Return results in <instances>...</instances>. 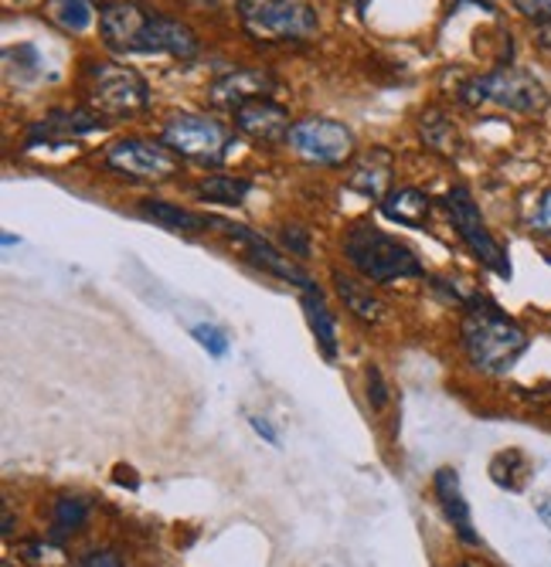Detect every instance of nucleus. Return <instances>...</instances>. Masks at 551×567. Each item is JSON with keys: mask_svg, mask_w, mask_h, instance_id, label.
<instances>
[{"mask_svg": "<svg viewBox=\"0 0 551 567\" xmlns=\"http://www.w3.org/2000/svg\"><path fill=\"white\" fill-rule=\"evenodd\" d=\"M164 143L184 161L194 164H222L228 157V130L222 123H215L212 116H197V113H184V116H171L164 126Z\"/></svg>", "mask_w": 551, "mask_h": 567, "instance_id": "8", "label": "nucleus"}, {"mask_svg": "<svg viewBox=\"0 0 551 567\" xmlns=\"http://www.w3.org/2000/svg\"><path fill=\"white\" fill-rule=\"evenodd\" d=\"M4 62H8V65L18 62V69H11V72H18V79H34L38 69H44V62H41V55H38V48H34V44L8 48V51H4Z\"/></svg>", "mask_w": 551, "mask_h": 567, "instance_id": "28", "label": "nucleus"}, {"mask_svg": "<svg viewBox=\"0 0 551 567\" xmlns=\"http://www.w3.org/2000/svg\"><path fill=\"white\" fill-rule=\"evenodd\" d=\"M330 279H334V289H337V296H340V302L347 306V313H350V317L361 320V323H381V320H385L388 306H385V299L371 289L368 279H361V276H347V272H340V269H334Z\"/></svg>", "mask_w": 551, "mask_h": 567, "instance_id": "17", "label": "nucleus"}, {"mask_svg": "<svg viewBox=\"0 0 551 567\" xmlns=\"http://www.w3.org/2000/svg\"><path fill=\"white\" fill-rule=\"evenodd\" d=\"M106 126V116H99L95 110H52L44 120H38L31 126L28 146L38 143H69L79 136H89L95 130Z\"/></svg>", "mask_w": 551, "mask_h": 567, "instance_id": "14", "label": "nucleus"}, {"mask_svg": "<svg viewBox=\"0 0 551 567\" xmlns=\"http://www.w3.org/2000/svg\"><path fill=\"white\" fill-rule=\"evenodd\" d=\"M140 218L154 221V225H161V228H167V231H184V235H194V231L212 228V215L181 208V204H171V200H161V197H146V200H140Z\"/></svg>", "mask_w": 551, "mask_h": 567, "instance_id": "20", "label": "nucleus"}, {"mask_svg": "<svg viewBox=\"0 0 551 567\" xmlns=\"http://www.w3.org/2000/svg\"><path fill=\"white\" fill-rule=\"evenodd\" d=\"M365 384H368V404L375 408V411H385L388 408V384H385V374L371 364L368 368V374H365Z\"/></svg>", "mask_w": 551, "mask_h": 567, "instance_id": "31", "label": "nucleus"}, {"mask_svg": "<svg viewBox=\"0 0 551 567\" xmlns=\"http://www.w3.org/2000/svg\"><path fill=\"white\" fill-rule=\"evenodd\" d=\"M238 18L259 41H307L320 31L310 0H238Z\"/></svg>", "mask_w": 551, "mask_h": 567, "instance_id": "4", "label": "nucleus"}, {"mask_svg": "<svg viewBox=\"0 0 551 567\" xmlns=\"http://www.w3.org/2000/svg\"><path fill=\"white\" fill-rule=\"evenodd\" d=\"M391 164H395V161H391V153H388L385 146L368 150L365 157H358L355 171H350L347 187H350V190H358L361 197L381 200V197H385V187H388V181H391Z\"/></svg>", "mask_w": 551, "mask_h": 567, "instance_id": "19", "label": "nucleus"}, {"mask_svg": "<svg viewBox=\"0 0 551 567\" xmlns=\"http://www.w3.org/2000/svg\"><path fill=\"white\" fill-rule=\"evenodd\" d=\"M212 228H222V235L232 245H238L245 251V259L253 262L256 269H263V272H269V276H276L283 282H296L299 289L314 286V279L304 269H299L293 259H286V251L276 248L263 231H253L248 225H238V221H228V218H215V215H212Z\"/></svg>", "mask_w": 551, "mask_h": 567, "instance_id": "10", "label": "nucleus"}, {"mask_svg": "<svg viewBox=\"0 0 551 567\" xmlns=\"http://www.w3.org/2000/svg\"><path fill=\"white\" fill-rule=\"evenodd\" d=\"M191 337L202 343L212 357H225L228 353V337L215 327V323H194L191 327Z\"/></svg>", "mask_w": 551, "mask_h": 567, "instance_id": "29", "label": "nucleus"}, {"mask_svg": "<svg viewBox=\"0 0 551 567\" xmlns=\"http://www.w3.org/2000/svg\"><path fill=\"white\" fill-rule=\"evenodd\" d=\"M89 102H92V110L106 120L140 116L150 106V85L140 72L126 65L99 62V65H89Z\"/></svg>", "mask_w": 551, "mask_h": 567, "instance_id": "6", "label": "nucleus"}, {"mask_svg": "<svg viewBox=\"0 0 551 567\" xmlns=\"http://www.w3.org/2000/svg\"><path fill=\"white\" fill-rule=\"evenodd\" d=\"M531 228L544 238H551V187L541 190L538 204H534V212H531Z\"/></svg>", "mask_w": 551, "mask_h": 567, "instance_id": "32", "label": "nucleus"}, {"mask_svg": "<svg viewBox=\"0 0 551 567\" xmlns=\"http://www.w3.org/2000/svg\"><path fill=\"white\" fill-rule=\"evenodd\" d=\"M381 215L402 228H422L432 215V197L419 187H398L381 197Z\"/></svg>", "mask_w": 551, "mask_h": 567, "instance_id": "18", "label": "nucleus"}, {"mask_svg": "<svg viewBox=\"0 0 551 567\" xmlns=\"http://www.w3.org/2000/svg\"><path fill=\"white\" fill-rule=\"evenodd\" d=\"M432 489H436V499L442 506V517L449 520V527L457 530V537L470 547H480V534L473 527V513H470V503L463 496V486H460V473L442 466L436 476H432Z\"/></svg>", "mask_w": 551, "mask_h": 567, "instance_id": "13", "label": "nucleus"}, {"mask_svg": "<svg viewBox=\"0 0 551 567\" xmlns=\"http://www.w3.org/2000/svg\"><path fill=\"white\" fill-rule=\"evenodd\" d=\"M344 259L371 286H388V282L426 276V266L419 262V255L402 238H395L368 221L355 225L344 235Z\"/></svg>", "mask_w": 551, "mask_h": 567, "instance_id": "2", "label": "nucleus"}, {"mask_svg": "<svg viewBox=\"0 0 551 567\" xmlns=\"http://www.w3.org/2000/svg\"><path fill=\"white\" fill-rule=\"evenodd\" d=\"M514 8L531 21L538 44L551 48V0H514Z\"/></svg>", "mask_w": 551, "mask_h": 567, "instance_id": "27", "label": "nucleus"}, {"mask_svg": "<svg viewBox=\"0 0 551 567\" xmlns=\"http://www.w3.org/2000/svg\"><path fill=\"white\" fill-rule=\"evenodd\" d=\"M21 554H28V560H31V564H38V567H44V564H48V557H62V550H59V547L41 544V540H28V544H21Z\"/></svg>", "mask_w": 551, "mask_h": 567, "instance_id": "33", "label": "nucleus"}, {"mask_svg": "<svg viewBox=\"0 0 551 567\" xmlns=\"http://www.w3.org/2000/svg\"><path fill=\"white\" fill-rule=\"evenodd\" d=\"M248 425H253V429H256V435H263L269 445H279V435H276V429H273L266 419H248Z\"/></svg>", "mask_w": 551, "mask_h": 567, "instance_id": "36", "label": "nucleus"}, {"mask_svg": "<svg viewBox=\"0 0 551 567\" xmlns=\"http://www.w3.org/2000/svg\"><path fill=\"white\" fill-rule=\"evenodd\" d=\"M279 241H283V251L299 255V259H307V255H310V231H304V228L283 225L279 228Z\"/></svg>", "mask_w": 551, "mask_h": 567, "instance_id": "30", "label": "nucleus"}, {"mask_svg": "<svg viewBox=\"0 0 551 567\" xmlns=\"http://www.w3.org/2000/svg\"><path fill=\"white\" fill-rule=\"evenodd\" d=\"M419 136L429 150L436 153H446V157H457L463 150V136H460V126L457 120L442 113V110H426L422 120H419Z\"/></svg>", "mask_w": 551, "mask_h": 567, "instance_id": "23", "label": "nucleus"}, {"mask_svg": "<svg viewBox=\"0 0 551 567\" xmlns=\"http://www.w3.org/2000/svg\"><path fill=\"white\" fill-rule=\"evenodd\" d=\"M106 167L130 181H171L177 174V153L167 143L126 136L110 143Z\"/></svg>", "mask_w": 551, "mask_h": 567, "instance_id": "9", "label": "nucleus"}, {"mask_svg": "<svg viewBox=\"0 0 551 567\" xmlns=\"http://www.w3.org/2000/svg\"><path fill=\"white\" fill-rule=\"evenodd\" d=\"M194 4H222V0H194Z\"/></svg>", "mask_w": 551, "mask_h": 567, "instance_id": "38", "label": "nucleus"}, {"mask_svg": "<svg viewBox=\"0 0 551 567\" xmlns=\"http://www.w3.org/2000/svg\"><path fill=\"white\" fill-rule=\"evenodd\" d=\"M463 567H473V564H463Z\"/></svg>", "mask_w": 551, "mask_h": 567, "instance_id": "40", "label": "nucleus"}, {"mask_svg": "<svg viewBox=\"0 0 551 567\" xmlns=\"http://www.w3.org/2000/svg\"><path fill=\"white\" fill-rule=\"evenodd\" d=\"M299 306H304L307 327H310V333H314L320 353H324L327 360H334V357H337V320H334V313H330V306H327L324 292H320L317 286H307L304 296H299Z\"/></svg>", "mask_w": 551, "mask_h": 567, "instance_id": "21", "label": "nucleus"}, {"mask_svg": "<svg viewBox=\"0 0 551 567\" xmlns=\"http://www.w3.org/2000/svg\"><path fill=\"white\" fill-rule=\"evenodd\" d=\"M235 120V130L253 136L259 143H276V140H286L289 136V113L279 106L273 99H256V102H245L242 110L232 113Z\"/></svg>", "mask_w": 551, "mask_h": 567, "instance_id": "16", "label": "nucleus"}, {"mask_svg": "<svg viewBox=\"0 0 551 567\" xmlns=\"http://www.w3.org/2000/svg\"><path fill=\"white\" fill-rule=\"evenodd\" d=\"M85 520H89V506H85L82 499L65 496V499L55 503V524H52V527H55V537H65V534L82 530Z\"/></svg>", "mask_w": 551, "mask_h": 567, "instance_id": "26", "label": "nucleus"}, {"mask_svg": "<svg viewBox=\"0 0 551 567\" xmlns=\"http://www.w3.org/2000/svg\"><path fill=\"white\" fill-rule=\"evenodd\" d=\"M82 567H123V564H120V557H116V554L99 550V554H89Z\"/></svg>", "mask_w": 551, "mask_h": 567, "instance_id": "34", "label": "nucleus"}, {"mask_svg": "<svg viewBox=\"0 0 551 567\" xmlns=\"http://www.w3.org/2000/svg\"><path fill=\"white\" fill-rule=\"evenodd\" d=\"M52 21L62 31L82 34L95 21V11H92L89 0H52Z\"/></svg>", "mask_w": 551, "mask_h": 567, "instance_id": "25", "label": "nucleus"}, {"mask_svg": "<svg viewBox=\"0 0 551 567\" xmlns=\"http://www.w3.org/2000/svg\"><path fill=\"white\" fill-rule=\"evenodd\" d=\"M286 143L296 157H304L307 164H317V167H340L355 157V133L327 116H310V120L293 123Z\"/></svg>", "mask_w": 551, "mask_h": 567, "instance_id": "7", "label": "nucleus"}, {"mask_svg": "<svg viewBox=\"0 0 551 567\" xmlns=\"http://www.w3.org/2000/svg\"><path fill=\"white\" fill-rule=\"evenodd\" d=\"M146 14L150 11L136 4V0H113V4H103V11H99V34H103L106 48L123 51V55L130 51L133 55V44Z\"/></svg>", "mask_w": 551, "mask_h": 567, "instance_id": "15", "label": "nucleus"}, {"mask_svg": "<svg viewBox=\"0 0 551 567\" xmlns=\"http://www.w3.org/2000/svg\"><path fill=\"white\" fill-rule=\"evenodd\" d=\"M442 208L449 215V221H453L457 235L463 238V245L473 251V259L480 266H487L493 276L500 279H511V259H508V248L500 245L493 238V231L487 228L483 215H480V204L473 200L470 187L457 184V187H449L442 194Z\"/></svg>", "mask_w": 551, "mask_h": 567, "instance_id": "5", "label": "nucleus"}, {"mask_svg": "<svg viewBox=\"0 0 551 567\" xmlns=\"http://www.w3.org/2000/svg\"><path fill=\"white\" fill-rule=\"evenodd\" d=\"M269 92H276V79L266 69H232L208 85V102L215 110L235 113L245 102L269 99Z\"/></svg>", "mask_w": 551, "mask_h": 567, "instance_id": "12", "label": "nucleus"}, {"mask_svg": "<svg viewBox=\"0 0 551 567\" xmlns=\"http://www.w3.org/2000/svg\"><path fill=\"white\" fill-rule=\"evenodd\" d=\"M548 333H551V320H548Z\"/></svg>", "mask_w": 551, "mask_h": 567, "instance_id": "39", "label": "nucleus"}, {"mask_svg": "<svg viewBox=\"0 0 551 567\" xmlns=\"http://www.w3.org/2000/svg\"><path fill=\"white\" fill-rule=\"evenodd\" d=\"M460 347L470 364L480 374L504 378L518 368V360L528 353L531 337L528 330L508 317L490 296L470 292L463 299V320H460Z\"/></svg>", "mask_w": 551, "mask_h": 567, "instance_id": "1", "label": "nucleus"}, {"mask_svg": "<svg viewBox=\"0 0 551 567\" xmlns=\"http://www.w3.org/2000/svg\"><path fill=\"white\" fill-rule=\"evenodd\" d=\"M253 190V181L248 177H228V174H215V177H205L202 184L194 187V197L205 200V204H242Z\"/></svg>", "mask_w": 551, "mask_h": 567, "instance_id": "24", "label": "nucleus"}, {"mask_svg": "<svg viewBox=\"0 0 551 567\" xmlns=\"http://www.w3.org/2000/svg\"><path fill=\"white\" fill-rule=\"evenodd\" d=\"M14 530V517H11V509H4V534Z\"/></svg>", "mask_w": 551, "mask_h": 567, "instance_id": "37", "label": "nucleus"}, {"mask_svg": "<svg viewBox=\"0 0 551 567\" xmlns=\"http://www.w3.org/2000/svg\"><path fill=\"white\" fill-rule=\"evenodd\" d=\"M463 106H493V110H504V113H518V116H541L551 106V95L541 85V79H534L531 72L518 69V65H504V69H493L483 75L467 79L457 89Z\"/></svg>", "mask_w": 551, "mask_h": 567, "instance_id": "3", "label": "nucleus"}, {"mask_svg": "<svg viewBox=\"0 0 551 567\" xmlns=\"http://www.w3.org/2000/svg\"><path fill=\"white\" fill-rule=\"evenodd\" d=\"M531 473H534V462L528 458L524 449H500L490 458V480L508 493H524L531 483Z\"/></svg>", "mask_w": 551, "mask_h": 567, "instance_id": "22", "label": "nucleus"}, {"mask_svg": "<svg viewBox=\"0 0 551 567\" xmlns=\"http://www.w3.org/2000/svg\"><path fill=\"white\" fill-rule=\"evenodd\" d=\"M197 51H202L197 31L187 21L161 14V11L146 14L143 28L136 34V44H133V55H171L177 62H191Z\"/></svg>", "mask_w": 551, "mask_h": 567, "instance_id": "11", "label": "nucleus"}, {"mask_svg": "<svg viewBox=\"0 0 551 567\" xmlns=\"http://www.w3.org/2000/svg\"><path fill=\"white\" fill-rule=\"evenodd\" d=\"M534 513H538V520L548 527V534H551V493H541L538 499H534Z\"/></svg>", "mask_w": 551, "mask_h": 567, "instance_id": "35", "label": "nucleus"}]
</instances>
